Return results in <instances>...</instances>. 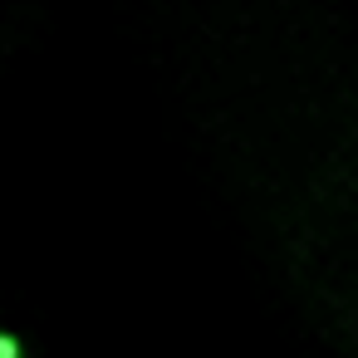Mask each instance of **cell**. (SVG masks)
Instances as JSON below:
<instances>
[{"mask_svg":"<svg viewBox=\"0 0 358 358\" xmlns=\"http://www.w3.org/2000/svg\"><path fill=\"white\" fill-rule=\"evenodd\" d=\"M0 358H20V343H15V338H6V334H0Z\"/></svg>","mask_w":358,"mask_h":358,"instance_id":"cell-1","label":"cell"}]
</instances>
